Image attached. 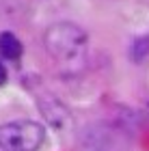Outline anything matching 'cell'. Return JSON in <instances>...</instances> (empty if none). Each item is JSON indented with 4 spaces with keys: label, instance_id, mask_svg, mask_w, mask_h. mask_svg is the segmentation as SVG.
Listing matches in <instances>:
<instances>
[{
    "label": "cell",
    "instance_id": "6",
    "mask_svg": "<svg viewBox=\"0 0 149 151\" xmlns=\"http://www.w3.org/2000/svg\"><path fill=\"white\" fill-rule=\"evenodd\" d=\"M130 54H132V60H134V63H143V60L149 56V37H140V39L134 41Z\"/></svg>",
    "mask_w": 149,
    "mask_h": 151
},
{
    "label": "cell",
    "instance_id": "1",
    "mask_svg": "<svg viewBox=\"0 0 149 151\" xmlns=\"http://www.w3.org/2000/svg\"><path fill=\"white\" fill-rule=\"evenodd\" d=\"M43 45L65 73L67 71L76 73L84 65L86 32L76 24H69V22L52 24L43 35Z\"/></svg>",
    "mask_w": 149,
    "mask_h": 151
},
{
    "label": "cell",
    "instance_id": "5",
    "mask_svg": "<svg viewBox=\"0 0 149 151\" xmlns=\"http://www.w3.org/2000/svg\"><path fill=\"white\" fill-rule=\"evenodd\" d=\"M0 54L9 60L19 58L22 56V43H19V39L15 35H11V32H2L0 35Z\"/></svg>",
    "mask_w": 149,
    "mask_h": 151
},
{
    "label": "cell",
    "instance_id": "7",
    "mask_svg": "<svg viewBox=\"0 0 149 151\" xmlns=\"http://www.w3.org/2000/svg\"><path fill=\"white\" fill-rule=\"evenodd\" d=\"M4 80H6V69H4V65L0 63V84H4Z\"/></svg>",
    "mask_w": 149,
    "mask_h": 151
},
{
    "label": "cell",
    "instance_id": "3",
    "mask_svg": "<svg viewBox=\"0 0 149 151\" xmlns=\"http://www.w3.org/2000/svg\"><path fill=\"white\" fill-rule=\"evenodd\" d=\"M82 147L84 151H127V142L108 123H95L84 129Z\"/></svg>",
    "mask_w": 149,
    "mask_h": 151
},
{
    "label": "cell",
    "instance_id": "4",
    "mask_svg": "<svg viewBox=\"0 0 149 151\" xmlns=\"http://www.w3.org/2000/svg\"><path fill=\"white\" fill-rule=\"evenodd\" d=\"M39 108H41L45 121H48L56 132H71L73 116H71L69 108L65 104H60V101L54 99V97H43L39 101Z\"/></svg>",
    "mask_w": 149,
    "mask_h": 151
},
{
    "label": "cell",
    "instance_id": "8",
    "mask_svg": "<svg viewBox=\"0 0 149 151\" xmlns=\"http://www.w3.org/2000/svg\"><path fill=\"white\" fill-rule=\"evenodd\" d=\"M147 114H149V106H147Z\"/></svg>",
    "mask_w": 149,
    "mask_h": 151
},
{
    "label": "cell",
    "instance_id": "2",
    "mask_svg": "<svg viewBox=\"0 0 149 151\" xmlns=\"http://www.w3.org/2000/svg\"><path fill=\"white\" fill-rule=\"evenodd\" d=\"M45 132L35 121H13L0 125V147L4 151H37Z\"/></svg>",
    "mask_w": 149,
    "mask_h": 151
}]
</instances>
